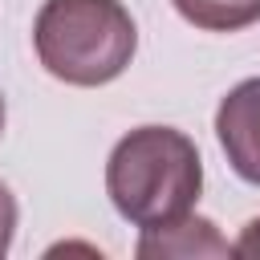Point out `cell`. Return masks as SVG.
Masks as SVG:
<instances>
[{
	"label": "cell",
	"mask_w": 260,
	"mask_h": 260,
	"mask_svg": "<svg viewBox=\"0 0 260 260\" xmlns=\"http://www.w3.org/2000/svg\"><path fill=\"white\" fill-rule=\"evenodd\" d=\"M32 49L49 77L98 89L118 81L138 53V24L122 0H45Z\"/></svg>",
	"instance_id": "2"
},
{
	"label": "cell",
	"mask_w": 260,
	"mask_h": 260,
	"mask_svg": "<svg viewBox=\"0 0 260 260\" xmlns=\"http://www.w3.org/2000/svg\"><path fill=\"white\" fill-rule=\"evenodd\" d=\"M0 134H4V98H0Z\"/></svg>",
	"instance_id": "8"
},
{
	"label": "cell",
	"mask_w": 260,
	"mask_h": 260,
	"mask_svg": "<svg viewBox=\"0 0 260 260\" xmlns=\"http://www.w3.org/2000/svg\"><path fill=\"white\" fill-rule=\"evenodd\" d=\"M134 252H138L142 260H167V256H179V260H195V256H236L232 244L215 232V223L203 219V215H183V219H171V223H162V228H142Z\"/></svg>",
	"instance_id": "4"
},
{
	"label": "cell",
	"mask_w": 260,
	"mask_h": 260,
	"mask_svg": "<svg viewBox=\"0 0 260 260\" xmlns=\"http://www.w3.org/2000/svg\"><path fill=\"white\" fill-rule=\"evenodd\" d=\"M16 199H12V191H8V183L0 179V256L12 248V236H16Z\"/></svg>",
	"instance_id": "6"
},
{
	"label": "cell",
	"mask_w": 260,
	"mask_h": 260,
	"mask_svg": "<svg viewBox=\"0 0 260 260\" xmlns=\"http://www.w3.org/2000/svg\"><path fill=\"white\" fill-rule=\"evenodd\" d=\"M171 4L199 32H240L260 20V0H171Z\"/></svg>",
	"instance_id": "5"
},
{
	"label": "cell",
	"mask_w": 260,
	"mask_h": 260,
	"mask_svg": "<svg viewBox=\"0 0 260 260\" xmlns=\"http://www.w3.org/2000/svg\"><path fill=\"white\" fill-rule=\"evenodd\" d=\"M215 138L228 154V167L244 183L260 187V77H244L219 98Z\"/></svg>",
	"instance_id": "3"
},
{
	"label": "cell",
	"mask_w": 260,
	"mask_h": 260,
	"mask_svg": "<svg viewBox=\"0 0 260 260\" xmlns=\"http://www.w3.org/2000/svg\"><path fill=\"white\" fill-rule=\"evenodd\" d=\"M203 191L199 146L175 126H134L106 158V195L134 228H162L195 211Z\"/></svg>",
	"instance_id": "1"
},
{
	"label": "cell",
	"mask_w": 260,
	"mask_h": 260,
	"mask_svg": "<svg viewBox=\"0 0 260 260\" xmlns=\"http://www.w3.org/2000/svg\"><path fill=\"white\" fill-rule=\"evenodd\" d=\"M232 252L236 256H260V215L240 228V240L232 244Z\"/></svg>",
	"instance_id": "7"
}]
</instances>
